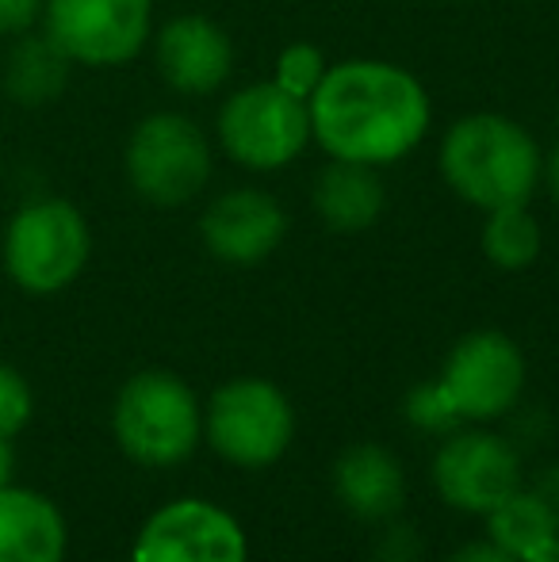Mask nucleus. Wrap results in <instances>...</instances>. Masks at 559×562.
Listing matches in <instances>:
<instances>
[{"label": "nucleus", "instance_id": "obj_12", "mask_svg": "<svg viewBox=\"0 0 559 562\" xmlns=\"http://www.w3.org/2000/svg\"><path fill=\"white\" fill-rule=\"evenodd\" d=\"M200 237L208 252L223 265H261L288 237V211L277 195L261 188H234L208 203L200 218Z\"/></svg>", "mask_w": 559, "mask_h": 562}, {"label": "nucleus", "instance_id": "obj_5", "mask_svg": "<svg viewBox=\"0 0 559 562\" xmlns=\"http://www.w3.org/2000/svg\"><path fill=\"white\" fill-rule=\"evenodd\" d=\"M211 448L234 467H272L295 437V409L272 379H231L211 394L203 409Z\"/></svg>", "mask_w": 559, "mask_h": 562}, {"label": "nucleus", "instance_id": "obj_10", "mask_svg": "<svg viewBox=\"0 0 559 562\" xmlns=\"http://www.w3.org/2000/svg\"><path fill=\"white\" fill-rule=\"evenodd\" d=\"M131 562H249V543L223 505L180 497L142 525Z\"/></svg>", "mask_w": 559, "mask_h": 562}, {"label": "nucleus", "instance_id": "obj_4", "mask_svg": "<svg viewBox=\"0 0 559 562\" xmlns=\"http://www.w3.org/2000/svg\"><path fill=\"white\" fill-rule=\"evenodd\" d=\"M92 234L69 200H35L4 229V268L27 295H54L85 272Z\"/></svg>", "mask_w": 559, "mask_h": 562}, {"label": "nucleus", "instance_id": "obj_27", "mask_svg": "<svg viewBox=\"0 0 559 562\" xmlns=\"http://www.w3.org/2000/svg\"><path fill=\"white\" fill-rule=\"evenodd\" d=\"M12 479V448H8V437H0V486H8Z\"/></svg>", "mask_w": 559, "mask_h": 562}, {"label": "nucleus", "instance_id": "obj_11", "mask_svg": "<svg viewBox=\"0 0 559 562\" xmlns=\"http://www.w3.org/2000/svg\"><path fill=\"white\" fill-rule=\"evenodd\" d=\"M433 486L452 509L487 517L522 490V456L494 432H452L433 459Z\"/></svg>", "mask_w": 559, "mask_h": 562}, {"label": "nucleus", "instance_id": "obj_13", "mask_svg": "<svg viewBox=\"0 0 559 562\" xmlns=\"http://www.w3.org/2000/svg\"><path fill=\"white\" fill-rule=\"evenodd\" d=\"M154 58L165 85L185 97H211L234 69L231 35L208 15H177L157 31Z\"/></svg>", "mask_w": 559, "mask_h": 562}, {"label": "nucleus", "instance_id": "obj_8", "mask_svg": "<svg viewBox=\"0 0 559 562\" xmlns=\"http://www.w3.org/2000/svg\"><path fill=\"white\" fill-rule=\"evenodd\" d=\"M154 31V0H46L43 35L74 66L112 69L138 58Z\"/></svg>", "mask_w": 559, "mask_h": 562}, {"label": "nucleus", "instance_id": "obj_19", "mask_svg": "<svg viewBox=\"0 0 559 562\" xmlns=\"http://www.w3.org/2000/svg\"><path fill=\"white\" fill-rule=\"evenodd\" d=\"M483 252L502 272H522L540 257V226L525 207H499L487 211L483 226Z\"/></svg>", "mask_w": 559, "mask_h": 562}, {"label": "nucleus", "instance_id": "obj_17", "mask_svg": "<svg viewBox=\"0 0 559 562\" xmlns=\"http://www.w3.org/2000/svg\"><path fill=\"white\" fill-rule=\"evenodd\" d=\"M69 66L74 61L58 50L46 35H20V43L12 46L4 66V89L15 104L23 108H43L51 100H58L66 92Z\"/></svg>", "mask_w": 559, "mask_h": 562}, {"label": "nucleus", "instance_id": "obj_25", "mask_svg": "<svg viewBox=\"0 0 559 562\" xmlns=\"http://www.w3.org/2000/svg\"><path fill=\"white\" fill-rule=\"evenodd\" d=\"M533 494L540 497V502L548 505V513H552L556 528H559V463L548 467V471H540L537 486H533Z\"/></svg>", "mask_w": 559, "mask_h": 562}, {"label": "nucleus", "instance_id": "obj_28", "mask_svg": "<svg viewBox=\"0 0 559 562\" xmlns=\"http://www.w3.org/2000/svg\"><path fill=\"white\" fill-rule=\"evenodd\" d=\"M525 562H559V540H552L545 551H537V555H533V559H525Z\"/></svg>", "mask_w": 559, "mask_h": 562}, {"label": "nucleus", "instance_id": "obj_7", "mask_svg": "<svg viewBox=\"0 0 559 562\" xmlns=\"http://www.w3.org/2000/svg\"><path fill=\"white\" fill-rule=\"evenodd\" d=\"M127 180L154 207H185L211 180V142L195 119L154 112L127 142Z\"/></svg>", "mask_w": 559, "mask_h": 562}, {"label": "nucleus", "instance_id": "obj_14", "mask_svg": "<svg viewBox=\"0 0 559 562\" xmlns=\"http://www.w3.org/2000/svg\"><path fill=\"white\" fill-rule=\"evenodd\" d=\"M334 494L353 517L388 520L406 502V474L380 445H353L334 463Z\"/></svg>", "mask_w": 559, "mask_h": 562}, {"label": "nucleus", "instance_id": "obj_26", "mask_svg": "<svg viewBox=\"0 0 559 562\" xmlns=\"http://www.w3.org/2000/svg\"><path fill=\"white\" fill-rule=\"evenodd\" d=\"M545 180H548V192H552L556 207H559V142H556L552 154L545 157Z\"/></svg>", "mask_w": 559, "mask_h": 562}, {"label": "nucleus", "instance_id": "obj_18", "mask_svg": "<svg viewBox=\"0 0 559 562\" xmlns=\"http://www.w3.org/2000/svg\"><path fill=\"white\" fill-rule=\"evenodd\" d=\"M487 540L506 551L510 559L525 562L537 551H545L552 540H559V528L548 505L533 490L522 486L487 513Z\"/></svg>", "mask_w": 559, "mask_h": 562}, {"label": "nucleus", "instance_id": "obj_23", "mask_svg": "<svg viewBox=\"0 0 559 562\" xmlns=\"http://www.w3.org/2000/svg\"><path fill=\"white\" fill-rule=\"evenodd\" d=\"M46 0H0V35H27L43 20Z\"/></svg>", "mask_w": 559, "mask_h": 562}, {"label": "nucleus", "instance_id": "obj_22", "mask_svg": "<svg viewBox=\"0 0 559 562\" xmlns=\"http://www.w3.org/2000/svg\"><path fill=\"white\" fill-rule=\"evenodd\" d=\"M31 409H35V398H31L27 379L0 363V437L12 440L31 422Z\"/></svg>", "mask_w": 559, "mask_h": 562}, {"label": "nucleus", "instance_id": "obj_3", "mask_svg": "<svg viewBox=\"0 0 559 562\" xmlns=\"http://www.w3.org/2000/svg\"><path fill=\"white\" fill-rule=\"evenodd\" d=\"M115 440L142 467H177L203 437V406L172 371H138L115 398Z\"/></svg>", "mask_w": 559, "mask_h": 562}, {"label": "nucleus", "instance_id": "obj_20", "mask_svg": "<svg viewBox=\"0 0 559 562\" xmlns=\"http://www.w3.org/2000/svg\"><path fill=\"white\" fill-rule=\"evenodd\" d=\"M326 58H322V50L314 43H291L283 46L277 54V74H272V81L280 85L283 92H291V97L299 100H311V92L318 89V81L326 77Z\"/></svg>", "mask_w": 559, "mask_h": 562}, {"label": "nucleus", "instance_id": "obj_9", "mask_svg": "<svg viewBox=\"0 0 559 562\" xmlns=\"http://www.w3.org/2000/svg\"><path fill=\"white\" fill-rule=\"evenodd\" d=\"M440 383L452 394L463 422H499L525 391V356L506 334L479 329L448 352Z\"/></svg>", "mask_w": 559, "mask_h": 562}, {"label": "nucleus", "instance_id": "obj_24", "mask_svg": "<svg viewBox=\"0 0 559 562\" xmlns=\"http://www.w3.org/2000/svg\"><path fill=\"white\" fill-rule=\"evenodd\" d=\"M448 562H517V559H510L506 551L494 548L491 540H479V543H463Z\"/></svg>", "mask_w": 559, "mask_h": 562}, {"label": "nucleus", "instance_id": "obj_6", "mask_svg": "<svg viewBox=\"0 0 559 562\" xmlns=\"http://www.w3.org/2000/svg\"><path fill=\"white\" fill-rule=\"evenodd\" d=\"M311 108L277 81H257L226 97L219 112V146L234 165L277 172L311 146Z\"/></svg>", "mask_w": 559, "mask_h": 562}, {"label": "nucleus", "instance_id": "obj_16", "mask_svg": "<svg viewBox=\"0 0 559 562\" xmlns=\"http://www.w3.org/2000/svg\"><path fill=\"white\" fill-rule=\"evenodd\" d=\"M383 192L380 169L357 161H334L314 177V211L329 229L337 234H360L383 215Z\"/></svg>", "mask_w": 559, "mask_h": 562}, {"label": "nucleus", "instance_id": "obj_15", "mask_svg": "<svg viewBox=\"0 0 559 562\" xmlns=\"http://www.w3.org/2000/svg\"><path fill=\"white\" fill-rule=\"evenodd\" d=\"M66 520L51 497L0 486V562H62Z\"/></svg>", "mask_w": 559, "mask_h": 562}, {"label": "nucleus", "instance_id": "obj_21", "mask_svg": "<svg viewBox=\"0 0 559 562\" xmlns=\"http://www.w3.org/2000/svg\"><path fill=\"white\" fill-rule=\"evenodd\" d=\"M406 422L418 425L422 432H452L463 417L456 409L452 394L445 391V383L429 379V383H418L406 394Z\"/></svg>", "mask_w": 559, "mask_h": 562}, {"label": "nucleus", "instance_id": "obj_1", "mask_svg": "<svg viewBox=\"0 0 559 562\" xmlns=\"http://www.w3.org/2000/svg\"><path fill=\"white\" fill-rule=\"evenodd\" d=\"M311 134L334 161L395 165L429 131V97L411 69L395 61L353 58L326 69L306 100Z\"/></svg>", "mask_w": 559, "mask_h": 562}, {"label": "nucleus", "instance_id": "obj_2", "mask_svg": "<svg viewBox=\"0 0 559 562\" xmlns=\"http://www.w3.org/2000/svg\"><path fill=\"white\" fill-rule=\"evenodd\" d=\"M440 177L479 211L525 207L545 177V154L517 119L463 115L440 142Z\"/></svg>", "mask_w": 559, "mask_h": 562}]
</instances>
